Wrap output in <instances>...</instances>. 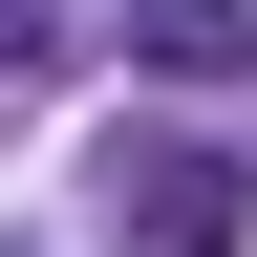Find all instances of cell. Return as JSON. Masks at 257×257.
I'll return each mask as SVG.
<instances>
[{
	"mask_svg": "<svg viewBox=\"0 0 257 257\" xmlns=\"http://www.w3.org/2000/svg\"><path fill=\"white\" fill-rule=\"evenodd\" d=\"M128 43L172 64V86H236L257 64V0H128Z\"/></svg>",
	"mask_w": 257,
	"mask_h": 257,
	"instance_id": "2",
	"label": "cell"
},
{
	"mask_svg": "<svg viewBox=\"0 0 257 257\" xmlns=\"http://www.w3.org/2000/svg\"><path fill=\"white\" fill-rule=\"evenodd\" d=\"M22 64H43V0H0V86H22Z\"/></svg>",
	"mask_w": 257,
	"mask_h": 257,
	"instance_id": "3",
	"label": "cell"
},
{
	"mask_svg": "<svg viewBox=\"0 0 257 257\" xmlns=\"http://www.w3.org/2000/svg\"><path fill=\"white\" fill-rule=\"evenodd\" d=\"M107 257H236L257 236V172L214 150V128H107Z\"/></svg>",
	"mask_w": 257,
	"mask_h": 257,
	"instance_id": "1",
	"label": "cell"
}]
</instances>
